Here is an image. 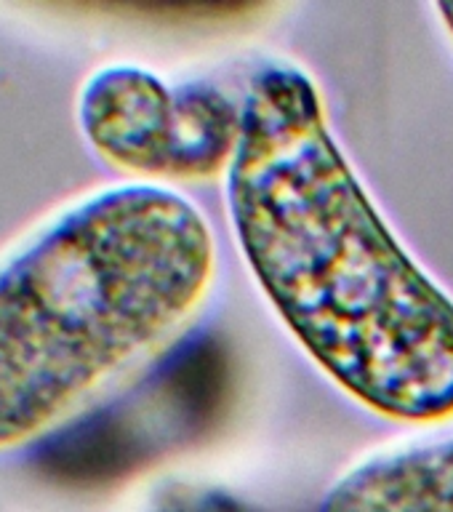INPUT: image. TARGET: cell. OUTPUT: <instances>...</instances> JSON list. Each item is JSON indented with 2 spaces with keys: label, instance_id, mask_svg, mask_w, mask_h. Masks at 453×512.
<instances>
[{
  "label": "cell",
  "instance_id": "obj_2",
  "mask_svg": "<svg viewBox=\"0 0 453 512\" xmlns=\"http://www.w3.org/2000/svg\"><path fill=\"white\" fill-rule=\"evenodd\" d=\"M219 278L195 198L91 184L0 240V459L94 414L184 342Z\"/></svg>",
  "mask_w": 453,
  "mask_h": 512
},
{
  "label": "cell",
  "instance_id": "obj_3",
  "mask_svg": "<svg viewBox=\"0 0 453 512\" xmlns=\"http://www.w3.org/2000/svg\"><path fill=\"white\" fill-rule=\"evenodd\" d=\"M75 126L118 179L182 190L230 171L243 94L211 80H168L139 62H104L75 91Z\"/></svg>",
  "mask_w": 453,
  "mask_h": 512
},
{
  "label": "cell",
  "instance_id": "obj_1",
  "mask_svg": "<svg viewBox=\"0 0 453 512\" xmlns=\"http://www.w3.org/2000/svg\"><path fill=\"white\" fill-rule=\"evenodd\" d=\"M224 208L251 278L331 384L390 422H451L453 296L384 222L296 62L270 59L243 88Z\"/></svg>",
  "mask_w": 453,
  "mask_h": 512
},
{
  "label": "cell",
  "instance_id": "obj_5",
  "mask_svg": "<svg viewBox=\"0 0 453 512\" xmlns=\"http://www.w3.org/2000/svg\"><path fill=\"white\" fill-rule=\"evenodd\" d=\"M432 11L438 16L440 30H443V35H446L448 43L453 46V3H435Z\"/></svg>",
  "mask_w": 453,
  "mask_h": 512
},
{
  "label": "cell",
  "instance_id": "obj_4",
  "mask_svg": "<svg viewBox=\"0 0 453 512\" xmlns=\"http://www.w3.org/2000/svg\"><path fill=\"white\" fill-rule=\"evenodd\" d=\"M320 512H453V419L363 451L328 486Z\"/></svg>",
  "mask_w": 453,
  "mask_h": 512
}]
</instances>
